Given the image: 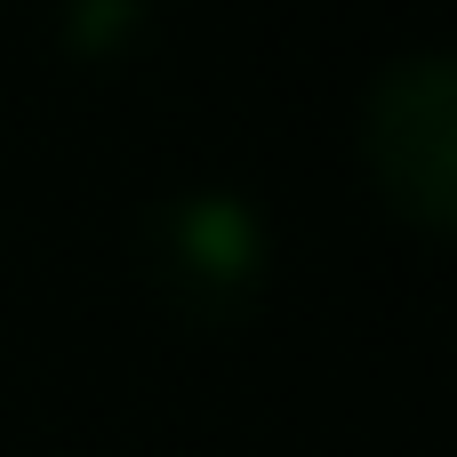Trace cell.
I'll list each match as a JSON object with an SVG mask.
<instances>
[{
	"instance_id": "obj_2",
	"label": "cell",
	"mask_w": 457,
	"mask_h": 457,
	"mask_svg": "<svg viewBox=\"0 0 457 457\" xmlns=\"http://www.w3.org/2000/svg\"><path fill=\"white\" fill-rule=\"evenodd\" d=\"M361 169L378 201L442 241L457 225V56L450 48H410L378 64L361 96Z\"/></svg>"
},
{
	"instance_id": "obj_3",
	"label": "cell",
	"mask_w": 457,
	"mask_h": 457,
	"mask_svg": "<svg viewBox=\"0 0 457 457\" xmlns=\"http://www.w3.org/2000/svg\"><path fill=\"white\" fill-rule=\"evenodd\" d=\"M145 16H153V0H64L56 32H64V56H80V64H120V56L145 40Z\"/></svg>"
},
{
	"instance_id": "obj_1",
	"label": "cell",
	"mask_w": 457,
	"mask_h": 457,
	"mask_svg": "<svg viewBox=\"0 0 457 457\" xmlns=\"http://www.w3.org/2000/svg\"><path fill=\"white\" fill-rule=\"evenodd\" d=\"M137 265L153 297L185 321H241L273 281V225L233 185H185L145 201L137 217Z\"/></svg>"
}]
</instances>
